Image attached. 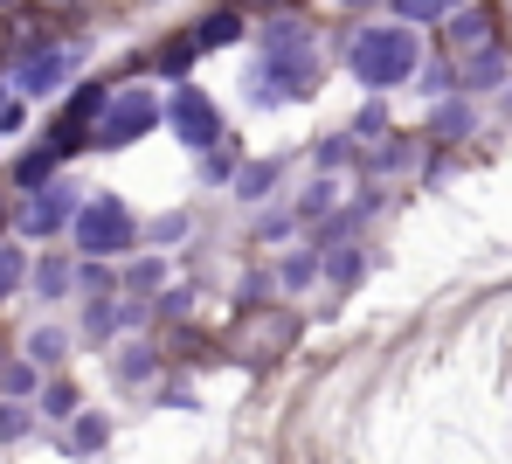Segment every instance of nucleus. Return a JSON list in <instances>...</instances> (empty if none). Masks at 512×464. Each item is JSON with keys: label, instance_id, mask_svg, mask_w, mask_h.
<instances>
[{"label": "nucleus", "instance_id": "1", "mask_svg": "<svg viewBox=\"0 0 512 464\" xmlns=\"http://www.w3.org/2000/svg\"><path fill=\"white\" fill-rule=\"evenodd\" d=\"M353 77L367 84V91H388V84H409L416 77V63H423V49H416V28H367V35H353Z\"/></svg>", "mask_w": 512, "mask_h": 464}, {"label": "nucleus", "instance_id": "2", "mask_svg": "<svg viewBox=\"0 0 512 464\" xmlns=\"http://www.w3.org/2000/svg\"><path fill=\"white\" fill-rule=\"evenodd\" d=\"M132 243V215H125V201H111V194H97L77 208V250L84 257H118Z\"/></svg>", "mask_w": 512, "mask_h": 464}, {"label": "nucleus", "instance_id": "3", "mask_svg": "<svg viewBox=\"0 0 512 464\" xmlns=\"http://www.w3.org/2000/svg\"><path fill=\"white\" fill-rule=\"evenodd\" d=\"M153 118H160V104L146 91H125V97H111L104 111H97V139L104 146H132V139H146L153 132Z\"/></svg>", "mask_w": 512, "mask_h": 464}, {"label": "nucleus", "instance_id": "4", "mask_svg": "<svg viewBox=\"0 0 512 464\" xmlns=\"http://www.w3.org/2000/svg\"><path fill=\"white\" fill-rule=\"evenodd\" d=\"M167 118H173V139H180V146H194V153H208V146L222 139V118H215V104L194 91V84H180V91H173Z\"/></svg>", "mask_w": 512, "mask_h": 464}, {"label": "nucleus", "instance_id": "5", "mask_svg": "<svg viewBox=\"0 0 512 464\" xmlns=\"http://www.w3.org/2000/svg\"><path fill=\"white\" fill-rule=\"evenodd\" d=\"M77 208H84V194H77V181H49L35 201H28V215H21V229L28 236H56L63 222H77Z\"/></svg>", "mask_w": 512, "mask_h": 464}, {"label": "nucleus", "instance_id": "6", "mask_svg": "<svg viewBox=\"0 0 512 464\" xmlns=\"http://www.w3.org/2000/svg\"><path fill=\"white\" fill-rule=\"evenodd\" d=\"M84 63V49H49V56H28L21 70H14V84H21V97H49L70 84V70Z\"/></svg>", "mask_w": 512, "mask_h": 464}, {"label": "nucleus", "instance_id": "7", "mask_svg": "<svg viewBox=\"0 0 512 464\" xmlns=\"http://www.w3.org/2000/svg\"><path fill=\"white\" fill-rule=\"evenodd\" d=\"M63 354H70V333L63 326H35L28 333V368H56Z\"/></svg>", "mask_w": 512, "mask_h": 464}, {"label": "nucleus", "instance_id": "8", "mask_svg": "<svg viewBox=\"0 0 512 464\" xmlns=\"http://www.w3.org/2000/svg\"><path fill=\"white\" fill-rule=\"evenodd\" d=\"M236 35H243V21H236V14H208V21L187 35V49H222V42H236Z\"/></svg>", "mask_w": 512, "mask_h": 464}, {"label": "nucleus", "instance_id": "9", "mask_svg": "<svg viewBox=\"0 0 512 464\" xmlns=\"http://www.w3.org/2000/svg\"><path fill=\"white\" fill-rule=\"evenodd\" d=\"M70 284H77L70 257H42V264H35V291H42V298H63Z\"/></svg>", "mask_w": 512, "mask_h": 464}, {"label": "nucleus", "instance_id": "10", "mask_svg": "<svg viewBox=\"0 0 512 464\" xmlns=\"http://www.w3.org/2000/svg\"><path fill=\"white\" fill-rule=\"evenodd\" d=\"M277 174H284L277 160H256V167H243V181H236V194H243V201H263V194L277 187Z\"/></svg>", "mask_w": 512, "mask_h": 464}, {"label": "nucleus", "instance_id": "11", "mask_svg": "<svg viewBox=\"0 0 512 464\" xmlns=\"http://www.w3.org/2000/svg\"><path fill=\"white\" fill-rule=\"evenodd\" d=\"M21 278H28V257H21L14 243H0V298H7V291H14Z\"/></svg>", "mask_w": 512, "mask_h": 464}, {"label": "nucleus", "instance_id": "12", "mask_svg": "<svg viewBox=\"0 0 512 464\" xmlns=\"http://www.w3.org/2000/svg\"><path fill=\"white\" fill-rule=\"evenodd\" d=\"M42 409H49L56 423H63V416H77V388H70V381H56V388H42Z\"/></svg>", "mask_w": 512, "mask_h": 464}, {"label": "nucleus", "instance_id": "13", "mask_svg": "<svg viewBox=\"0 0 512 464\" xmlns=\"http://www.w3.org/2000/svg\"><path fill=\"white\" fill-rule=\"evenodd\" d=\"M28 437V409L21 402H0V444H21Z\"/></svg>", "mask_w": 512, "mask_h": 464}, {"label": "nucleus", "instance_id": "14", "mask_svg": "<svg viewBox=\"0 0 512 464\" xmlns=\"http://www.w3.org/2000/svg\"><path fill=\"white\" fill-rule=\"evenodd\" d=\"M457 0H395V14L402 21H436V14H450Z\"/></svg>", "mask_w": 512, "mask_h": 464}, {"label": "nucleus", "instance_id": "15", "mask_svg": "<svg viewBox=\"0 0 512 464\" xmlns=\"http://www.w3.org/2000/svg\"><path fill=\"white\" fill-rule=\"evenodd\" d=\"M111 368L125 374V381H146V374H153V354H146V347H125V354H118Z\"/></svg>", "mask_w": 512, "mask_h": 464}, {"label": "nucleus", "instance_id": "16", "mask_svg": "<svg viewBox=\"0 0 512 464\" xmlns=\"http://www.w3.org/2000/svg\"><path fill=\"white\" fill-rule=\"evenodd\" d=\"M104 430H111L104 416H77V430H70V444H77V451H97V444H104Z\"/></svg>", "mask_w": 512, "mask_h": 464}, {"label": "nucleus", "instance_id": "17", "mask_svg": "<svg viewBox=\"0 0 512 464\" xmlns=\"http://www.w3.org/2000/svg\"><path fill=\"white\" fill-rule=\"evenodd\" d=\"M464 125H471V111H464V104H443V111H436V132H443V139H457Z\"/></svg>", "mask_w": 512, "mask_h": 464}, {"label": "nucleus", "instance_id": "18", "mask_svg": "<svg viewBox=\"0 0 512 464\" xmlns=\"http://www.w3.org/2000/svg\"><path fill=\"white\" fill-rule=\"evenodd\" d=\"M492 28H485V14H457V42H485Z\"/></svg>", "mask_w": 512, "mask_h": 464}, {"label": "nucleus", "instance_id": "19", "mask_svg": "<svg viewBox=\"0 0 512 464\" xmlns=\"http://www.w3.org/2000/svg\"><path fill=\"white\" fill-rule=\"evenodd\" d=\"M0 388H14V395H21V388H35V368H28V361H21V368H7V374H0Z\"/></svg>", "mask_w": 512, "mask_h": 464}, {"label": "nucleus", "instance_id": "20", "mask_svg": "<svg viewBox=\"0 0 512 464\" xmlns=\"http://www.w3.org/2000/svg\"><path fill=\"white\" fill-rule=\"evenodd\" d=\"M167 278V271H160V264H153V257H146V264H139V271H132V284H139V291H153V284Z\"/></svg>", "mask_w": 512, "mask_h": 464}, {"label": "nucleus", "instance_id": "21", "mask_svg": "<svg viewBox=\"0 0 512 464\" xmlns=\"http://www.w3.org/2000/svg\"><path fill=\"white\" fill-rule=\"evenodd\" d=\"M0 7H7V0H0Z\"/></svg>", "mask_w": 512, "mask_h": 464}]
</instances>
